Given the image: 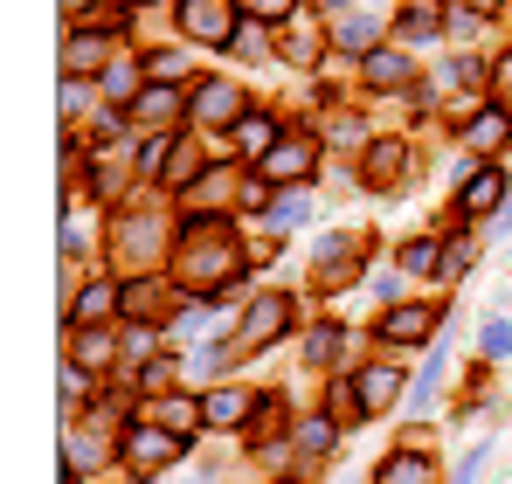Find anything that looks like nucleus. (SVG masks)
<instances>
[{
	"label": "nucleus",
	"mask_w": 512,
	"mask_h": 484,
	"mask_svg": "<svg viewBox=\"0 0 512 484\" xmlns=\"http://www.w3.org/2000/svg\"><path fill=\"white\" fill-rule=\"evenodd\" d=\"M478 346H485L492 360H499V353H512V325H506V319H492L485 332H478Z\"/></svg>",
	"instance_id": "obj_41"
},
{
	"label": "nucleus",
	"mask_w": 512,
	"mask_h": 484,
	"mask_svg": "<svg viewBox=\"0 0 512 484\" xmlns=\"http://www.w3.org/2000/svg\"><path fill=\"white\" fill-rule=\"evenodd\" d=\"M84 28H97V35H118V28H125V14H118V7H90Z\"/></svg>",
	"instance_id": "obj_43"
},
{
	"label": "nucleus",
	"mask_w": 512,
	"mask_h": 484,
	"mask_svg": "<svg viewBox=\"0 0 512 484\" xmlns=\"http://www.w3.org/2000/svg\"><path fill=\"white\" fill-rule=\"evenodd\" d=\"M284 429V402L277 395H256V415H250V436H277Z\"/></svg>",
	"instance_id": "obj_36"
},
{
	"label": "nucleus",
	"mask_w": 512,
	"mask_h": 484,
	"mask_svg": "<svg viewBox=\"0 0 512 484\" xmlns=\"http://www.w3.org/2000/svg\"><path fill=\"white\" fill-rule=\"evenodd\" d=\"M229 132H236V146H243L250 160H263V153L277 146V118H270V111H243V118H236Z\"/></svg>",
	"instance_id": "obj_23"
},
{
	"label": "nucleus",
	"mask_w": 512,
	"mask_h": 484,
	"mask_svg": "<svg viewBox=\"0 0 512 484\" xmlns=\"http://www.w3.org/2000/svg\"><path fill=\"white\" fill-rule=\"evenodd\" d=\"M443 381V353H429V367H423V381H416V402H429V388Z\"/></svg>",
	"instance_id": "obj_45"
},
{
	"label": "nucleus",
	"mask_w": 512,
	"mask_h": 484,
	"mask_svg": "<svg viewBox=\"0 0 512 484\" xmlns=\"http://www.w3.org/2000/svg\"><path fill=\"white\" fill-rule=\"evenodd\" d=\"M340 346H346L340 325H312V332H305V360H312V367H326V360H333Z\"/></svg>",
	"instance_id": "obj_32"
},
{
	"label": "nucleus",
	"mask_w": 512,
	"mask_h": 484,
	"mask_svg": "<svg viewBox=\"0 0 512 484\" xmlns=\"http://www.w3.org/2000/svg\"><path fill=\"white\" fill-rule=\"evenodd\" d=\"M333 49H340V56H374V49H381V21H374L367 7H360V14H340V21H333Z\"/></svg>",
	"instance_id": "obj_15"
},
{
	"label": "nucleus",
	"mask_w": 512,
	"mask_h": 484,
	"mask_svg": "<svg viewBox=\"0 0 512 484\" xmlns=\"http://www.w3.org/2000/svg\"><path fill=\"white\" fill-rule=\"evenodd\" d=\"M402 270H409V277H443V242L436 236H409L402 242Z\"/></svg>",
	"instance_id": "obj_27"
},
{
	"label": "nucleus",
	"mask_w": 512,
	"mask_h": 484,
	"mask_svg": "<svg viewBox=\"0 0 512 484\" xmlns=\"http://www.w3.org/2000/svg\"><path fill=\"white\" fill-rule=\"evenodd\" d=\"M374 484H436V471H429V457L416 450V443H402L395 457H381V471H374Z\"/></svg>",
	"instance_id": "obj_21"
},
{
	"label": "nucleus",
	"mask_w": 512,
	"mask_h": 484,
	"mask_svg": "<svg viewBox=\"0 0 512 484\" xmlns=\"http://www.w3.org/2000/svg\"><path fill=\"white\" fill-rule=\"evenodd\" d=\"M139 70H146V83H180L187 77V49H153Z\"/></svg>",
	"instance_id": "obj_31"
},
{
	"label": "nucleus",
	"mask_w": 512,
	"mask_h": 484,
	"mask_svg": "<svg viewBox=\"0 0 512 484\" xmlns=\"http://www.w3.org/2000/svg\"><path fill=\"white\" fill-rule=\"evenodd\" d=\"M464 139H471V153H499L512 139V118L492 104V111H471V125H464Z\"/></svg>",
	"instance_id": "obj_22"
},
{
	"label": "nucleus",
	"mask_w": 512,
	"mask_h": 484,
	"mask_svg": "<svg viewBox=\"0 0 512 484\" xmlns=\"http://www.w3.org/2000/svg\"><path fill=\"white\" fill-rule=\"evenodd\" d=\"M367 263V236H326L319 242V277L326 284H340L346 270H360Z\"/></svg>",
	"instance_id": "obj_18"
},
{
	"label": "nucleus",
	"mask_w": 512,
	"mask_h": 484,
	"mask_svg": "<svg viewBox=\"0 0 512 484\" xmlns=\"http://www.w3.org/2000/svg\"><path fill=\"white\" fill-rule=\"evenodd\" d=\"M360 77L374 83V90H402V77H409V56H402V49H374V56H360Z\"/></svg>",
	"instance_id": "obj_24"
},
{
	"label": "nucleus",
	"mask_w": 512,
	"mask_h": 484,
	"mask_svg": "<svg viewBox=\"0 0 512 484\" xmlns=\"http://www.w3.org/2000/svg\"><path fill=\"white\" fill-rule=\"evenodd\" d=\"M402 166H409V146H402V139H367V146H360V180H367V187H395Z\"/></svg>",
	"instance_id": "obj_11"
},
{
	"label": "nucleus",
	"mask_w": 512,
	"mask_h": 484,
	"mask_svg": "<svg viewBox=\"0 0 512 484\" xmlns=\"http://www.w3.org/2000/svg\"><path fill=\"white\" fill-rule=\"evenodd\" d=\"M77 111H84V90H77V77L63 83V125H77Z\"/></svg>",
	"instance_id": "obj_47"
},
{
	"label": "nucleus",
	"mask_w": 512,
	"mask_h": 484,
	"mask_svg": "<svg viewBox=\"0 0 512 484\" xmlns=\"http://www.w3.org/2000/svg\"><path fill=\"white\" fill-rule=\"evenodd\" d=\"M208 166H201V146H194V132H180L173 139V160H167V180L160 187H187V180H201Z\"/></svg>",
	"instance_id": "obj_26"
},
{
	"label": "nucleus",
	"mask_w": 512,
	"mask_h": 484,
	"mask_svg": "<svg viewBox=\"0 0 512 484\" xmlns=\"http://www.w3.org/2000/svg\"><path fill=\"white\" fill-rule=\"evenodd\" d=\"M298 325V298L291 291H263V298H250V312H243V325H236V360H250V353H263V346H277L284 332Z\"/></svg>",
	"instance_id": "obj_2"
},
{
	"label": "nucleus",
	"mask_w": 512,
	"mask_h": 484,
	"mask_svg": "<svg viewBox=\"0 0 512 484\" xmlns=\"http://www.w3.org/2000/svg\"><path fill=\"white\" fill-rule=\"evenodd\" d=\"M443 28H450V14H443L436 0H402V14H395V35H402V42H416V49L436 42Z\"/></svg>",
	"instance_id": "obj_13"
},
{
	"label": "nucleus",
	"mask_w": 512,
	"mask_h": 484,
	"mask_svg": "<svg viewBox=\"0 0 512 484\" xmlns=\"http://www.w3.org/2000/svg\"><path fill=\"white\" fill-rule=\"evenodd\" d=\"M146 422H160V429H173V436H194V429H208L201 402H187V395H160V402L146 408Z\"/></svg>",
	"instance_id": "obj_20"
},
{
	"label": "nucleus",
	"mask_w": 512,
	"mask_h": 484,
	"mask_svg": "<svg viewBox=\"0 0 512 484\" xmlns=\"http://www.w3.org/2000/svg\"><path fill=\"white\" fill-rule=\"evenodd\" d=\"M333 139H340V146H367V125H360V118H340Z\"/></svg>",
	"instance_id": "obj_44"
},
{
	"label": "nucleus",
	"mask_w": 512,
	"mask_h": 484,
	"mask_svg": "<svg viewBox=\"0 0 512 484\" xmlns=\"http://www.w3.org/2000/svg\"><path fill=\"white\" fill-rule=\"evenodd\" d=\"M333 443H340V415H305V422H298V450H305V457H326Z\"/></svg>",
	"instance_id": "obj_28"
},
{
	"label": "nucleus",
	"mask_w": 512,
	"mask_h": 484,
	"mask_svg": "<svg viewBox=\"0 0 512 484\" xmlns=\"http://www.w3.org/2000/svg\"><path fill=\"white\" fill-rule=\"evenodd\" d=\"M429 325H436L429 305H388V312H381V339H388V346H423Z\"/></svg>",
	"instance_id": "obj_12"
},
{
	"label": "nucleus",
	"mask_w": 512,
	"mask_h": 484,
	"mask_svg": "<svg viewBox=\"0 0 512 484\" xmlns=\"http://www.w3.org/2000/svg\"><path fill=\"white\" fill-rule=\"evenodd\" d=\"M277 49H284V63H291V70H312V63H319V49H326V42H319V28H312V21H291V28H284V42H277Z\"/></svg>",
	"instance_id": "obj_25"
},
{
	"label": "nucleus",
	"mask_w": 512,
	"mask_h": 484,
	"mask_svg": "<svg viewBox=\"0 0 512 484\" xmlns=\"http://www.w3.org/2000/svg\"><path fill=\"white\" fill-rule=\"evenodd\" d=\"M229 56H243V63L263 56V21H250V28H236V35H229Z\"/></svg>",
	"instance_id": "obj_39"
},
{
	"label": "nucleus",
	"mask_w": 512,
	"mask_h": 484,
	"mask_svg": "<svg viewBox=\"0 0 512 484\" xmlns=\"http://www.w3.org/2000/svg\"><path fill=\"white\" fill-rule=\"evenodd\" d=\"M492 90H499V111L512 118V49L499 56V70H492Z\"/></svg>",
	"instance_id": "obj_42"
},
{
	"label": "nucleus",
	"mask_w": 512,
	"mask_h": 484,
	"mask_svg": "<svg viewBox=\"0 0 512 484\" xmlns=\"http://www.w3.org/2000/svg\"><path fill=\"white\" fill-rule=\"evenodd\" d=\"M139 381H146V388H167L173 367H167V360H146V367H139Z\"/></svg>",
	"instance_id": "obj_48"
},
{
	"label": "nucleus",
	"mask_w": 512,
	"mask_h": 484,
	"mask_svg": "<svg viewBox=\"0 0 512 484\" xmlns=\"http://www.w3.org/2000/svg\"><path fill=\"white\" fill-rule=\"evenodd\" d=\"M201 415H208V429H250L256 402L243 388H208V395H201Z\"/></svg>",
	"instance_id": "obj_14"
},
{
	"label": "nucleus",
	"mask_w": 512,
	"mask_h": 484,
	"mask_svg": "<svg viewBox=\"0 0 512 484\" xmlns=\"http://www.w3.org/2000/svg\"><path fill=\"white\" fill-rule=\"evenodd\" d=\"M229 277H236V229L215 215H187L180 222V284L222 291Z\"/></svg>",
	"instance_id": "obj_1"
},
{
	"label": "nucleus",
	"mask_w": 512,
	"mask_h": 484,
	"mask_svg": "<svg viewBox=\"0 0 512 484\" xmlns=\"http://www.w3.org/2000/svg\"><path fill=\"white\" fill-rule=\"evenodd\" d=\"M506 194H512V180L499 173V166H471V173H464V187H457V215H464V222L499 215V208H506Z\"/></svg>",
	"instance_id": "obj_6"
},
{
	"label": "nucleus",
	"mask_w": 512,
	"mask_h": 484,
	"mask_svg": "<svg viewBox=\"0 0 512 484\" xmlns=\"http://www.w3.org/2000/svg\"><path fill=\"white\" fill-rule=\"evenodd\" d=\"M471 263H478V242H471V236L443 242V277H464V270H471Z\"/></svg>",
	"instance_id": "obj_37"
},
{
	"label": "nucleus",
	"mask_w": 512,
	"mask_h": 484,
	"mask_svg": "<svg viewBox=\"0 0 512 484\" xmlns=\"http://www.w3.org/2000/svg\"><path fill=\"white\" fill-rule=\"evenodd\" d=\"M236 14L270 28V21H298V0H236Z\"/></svg>",
	"instance_id": "obj_33"
},
{
	"label": "nucleus",
	"mask_w": 512,
	"mask_h": 484,
	"mask_svg": "<svg viewBox=\"0 0 512 484\" xmlns=\"http://www.w3.org/2000/svg\"><path fill=\"white\" fill-rule=\"evenodd\" d=\"M160 236H167L160 215H118V222H111V249H118L125 270H146V263L160 256Z\"/></svg>",
	"instance_id": "obj_5"
},
{
	"label": "nucleus",
	"mask_w": 512,
	"mask_h": 484,
	"mask_svg": "<svg viewBox=\"0 0 512 484\" xmlns=\"http://www.w3.org/2000/svg\"><path fill=\"white\" fill-rule=\"evenodd\" d=\"M104 97L111 104H139V70H104Z\"/></svg>",
	"instance_id": "obj_38"
},
{
	"label": "nucleus",
	"mask_w": 512,
	"mask_h": 484,
	"mask_svg": "<svg viewBox=\"0 0 512 484\" xmlns=\"http://www.w3.org/2000/svg\"><path fill=\"white\" fill-rule=\"evenodd\" d=\"M270 208H277V222H305V201H298V194H277Z\"/></svg>",
	"instance_id": "obj_46"
},
{
	"label": "nucleus",
	"mask_w": 512,
	"mask_h": 484,
	"mask_svg": "<svg viewBox=\"0 0 512 484\" xmlns=\"http://www.w3.org/2000/svg\"><path fill=\"white\" fill-rule=\"evenodd\" d=\"M111 305H125V291H111V284H84L77 298H70V319H84V325H97Z\"/></svg>",
	"instance_id": "obj_29"
},
{
	"label": "nucleus",
	"mask_w": 512,
	"mask_h": 484,
	"mask_svg": "<svg viewBox=\"0 0 512 484\" xmlns=\"http://www.w3.org/2000/svg\"><path fill=\"white\" fill-rule=\"evenodd\" d=\"M70 7H84V0H70Z\"/></svg>",
	"instance_id": "obj_53"
},
{
	"label": "nucleus",
	"mask_w": 512,
	"mask_h": 484,
	"mask_svg": "<svg viewBox=\"0 0 512 484\" xmlns=\"http://www.w3.org/2000/svg\"><path fill=\"white\" fill-rule=\"evenodd\" d=\"M70 360H84V367H104V360H111V332H104V325H84V332L70 339Z\"/></svg>",
	"instance_id": "obj_30"
},
{
	"label": "nucleus",
	"mask_w": 512,
	"mask_h": 484,
	"mask_svg": "<svg viewBox=\"0 0 512 484\" xmlns=\"http://www.w3.org/2000/svg\"><path fill=\"white\" fill-rule=\"evenodd\" d=\"M194 125H236L243 118V83L236 77H208V83H194Z\"/></svg>",
	"instance_id": "obj_7"
},
{
	"label": "nucleus",
	"mask_w": 512,
	"mask_h": 484,
	"mask_svg": "<svg viewBox=\"0 0 512 484\" xmlns=\"http://www.w3.org/2000/svg\"><path fill=\"white\" fill-rule=\"evenodd\" d=\"M84 402H90V367L63 360V408H84Z\"/></svg>",
	"instance_id": "obj_34"
},
{
	"label": "nucleus",
	"mask_w": 512,
	"mask_h": 484,
	"mask_svg": "<svg viewBox=\"0 0 512 484\" xmlns=\"http://www.w3.org/2000/svg\"><path fill=\"white\" fill-rule=\"evenodd\" d=\"M312 166H319V139L312 132H291V139H277L263 166H256V180H270V187H291V180H312Z\"/></svg>",
	"instance_id": "obj_4"
},
{
	"label": "nucleus",
	"mask_w": 512,
	"mask_h": 484,
	"mask_svg": "<svg viewBox=\"0 0 512 484\" xmlns=\"http://www.w3.org/2000/svg\"><path fill=\"white\" fill-rule=\"evenodd\" d=\"M229 360H236V346H194L187 353V374H222Z\"/></svg>",
	"instance_id": "obj_35"
},
{
	"label": "nucleus",
	"mask_w": 512,
	"mask_h": 484,
	"mask_svg": "<svg viewBox=\"0 0 512 484\" xmlns=\"http://www.w3.org/2000/svg\"><path fill=\"white\" fill-rule=\"evenodd\" d=\"M173 118H180V90H173V83H146L139 104H132V125L160 132V125H173Z\"/></svg>",
	"instance_id": "obj_19"
},
{
	"label": "nucleus",
	"mask_w": 512,
	"mask_h": 484,
	"mask_svg": "<svg viewBox=\"0 0 512 484\" xmlns=\"http://www.w3.org/2000/svg\"><path fill=\"white\" fill-rule=\"evenodd\" d=\"M180 35L201 42V49H229V7L222 0H180Z\"/></svg>",
	"instance_id": "obj_8"
},
{
	"label": "nucleus",
	"mask_w": 512,
	"mask_h": 484,
	"mask_svg": "<svg viewBox=\"0 0 512 484\" xmlns=\"http://www.w3.org/2000/svg\"><path fill=\"white\" fill-rule=\"evenodd\" d=\"M471 7H478V14H492V7H499V0H471Z\"/></svg>",
	"instance_id": "obj_50"
},
{
	"label": "nucleus",
	"mask_w": 512,
	"mask_h": 484,
	"mask_svg": "<svg viewBox=\"0 0 512 484\" xmlns=\"http://www.w3.org/2000/svg\"><path fill=\"white\" fill-rule=\"evenodd\" d=\"M125 312L146 319V325H160V319H173V291L160 284V277H132V284H125Z\"/></svg>",
	"instance_id": "obj_16"
},
{
	"label": "nucleus",
	"mask_w": 512,
	"mask_h": 484,
	"mask_svg": "<svg viewBox=\"0 0 512 484\" xmlns=\"http://www.w3.org/2000/svg\"><path fill=\"white\" fill-rule=\"evenodd\" d=\"M436 77H443V83H478V77H485V63H478V56H457V63H443Z\"/></svg>",
	"instance_id": "obj_40"
},
{
	"label": "nucleus",
	"mask_w": 512,
	"mask_h": 484,
	"mask_svg": "<svg viewBox=\"0 0 512 484\" xmlns=\"http://www.w3.org/2000/svg\"><path fill=\"white\" fill-rule=\"evenodd\" d=\"M63 77H104V35H97V28H70V42H63Z\"/></svg>",
	"instance_id": "obj_17"
},
{
	"label": "nucleus",
	"mask_w": 512,
	"mask_h": 484,
	"mask_svg": "<svg viewBox=\"0 0 512 484\" xmlns=\"http://www.w3.org/2000/svg\"><path fill=\"white\" fill-rule=\"evenodd\" d=\"M118 7H153V0H118Z\"/></svg>",
	"instance_id": "obj_51"
},
{
	"label": "nucleus",
	"mask_w": 512,
	"mask_h": 484,
	"mask_svg": "<svg viewBox=\"0 0 512 484\" xmlns=\"http://www.w3.org/2000/svg\"><path fill=\"white\" fill-rule=\"evenodd\" d=\"M319 7H340V0H319Z\"/></svg>",
	"instance_id": "obj_52"
},
{
	"label": "nucleus",
	"mask_w": 512,
	"mask_h": 484,
	"mask_svg": "<svg viewBox=\"0 0 512 484\" xmlns=\"http://www.w3.org/2000/svg\"><path fill=\"white\" fill-rule=\"evenodd\" d=\"M499 222H506V229H512V194H506V208H499Z\"/></svg>",
	"instance_id": "obj_49"
},
{
	"label": "nucleus",
	"mask_w": 512,
	"mask_h": 484,
	"mask_svg": "<svg viewBox=\"0 0 512 484\" xmlns=\"http://www.w3.org/2000/svg\"><path fill=\"white\" fill-rule=\"evenodd\" d=\"M243 173H229V166H208L194 187H187V215H208V208H222V201H243Z\"/></svg>",
	"instance_id": "obj_10"
},
{
	"label": "nucleus",
	"mask_w": 512,
	"mask_h": 484,
	"mask_svg": "<svg viewBox=\"0 0 512 484\" xmlns=\"http://www.w3.org/2000/svg\"><path fill=\"white\" fill-rule=\"evenodd\" d=\"M284 484H291V478H284Z\"/></svg>",
	"instance_id": "obj_54"
},
{
	"label": "nucleus",
	"mask_w": 512,
	"mask_h": 484,
	"mask_svg": "<svg viewBox=\"0 0 512 484\" xmlns=\"http://www.w3.org/2000/svg\"><path fill=\"white\" fill-rule=\"evenodd\" d=\"M353 395H360V422H367V415H388L395 395H402V367H395V360L360 367V374H353Z\"/></svg>",
	"instance_id": "obj_9"
},
{
	"label": "nucleus",
	"mask_w": 512,
	"mask_h": 484,
	"mask_svg": "<svg viewBox=\"0 0 512 484\" xmlns=\"http://www.w3.org/2000/svg\"><path fill=\"white\" fill-rule=\"evenodd\" d=\"M187 450V436H173V429H160V422H132L125 436H118V457L132 464V471H160V464H173Z\"/></svg>",
	"instance_id": "obj_3"
}]
</instances>
